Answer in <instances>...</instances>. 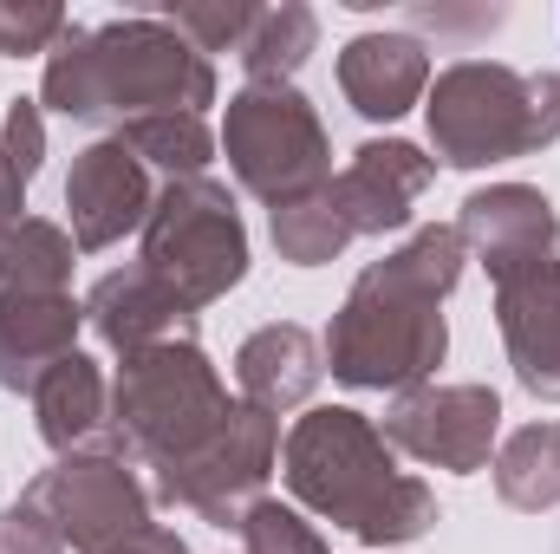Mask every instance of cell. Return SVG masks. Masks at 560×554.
Wrapping results in <instances>:
<instances>
[{"label": "cell", "instance_id": "1", "mask_svg": "<svg viewBox=\"0 0 560 554\" xmlns=\"http://www.w3.org/2000/svg\"><path fill=\"white\" fill-rule=\"evenodd\" d=\"M463 235L450 222L411 229L405 249L352 280L326 326V372L352 392H418L450 353L443 300L463 280Z\"/></svg>", "mask_w": 560, "mask_h": 554}, {"label": "cell", "instance_id": "2", "mask_svg": "<svg viewBox=\"0 0 560 554\" xmlns=\"http://www.w3.org/2000/svg\"><path fill=\"white\" fill-rule=\"evenodd\" d=\"M46 105L72 125H138L156 112H196L215 105V66L163 20H105V26H66L46 53Z\"/></svg>", "mask_w": 560, "mask_h": 554}, {"label": "cell", "instance_id": "3", "mask_svg": "<svg viewBox=\"0 0 560 554\" xmlns=\"http://www.w3.org/2000/svg\"><path fill=\"white\" fill-rule=\"evenodd\" d=\"M463 249L495 280V326L522 392L560 405V216L535 183H489L456 216Z\"/></svg>", "mask_w": 560, "mask_h": 554}, {"label": "cell", "instance_id": "4", "mask_svg": "<svg viewBox=\"0 0 560 554\" xmlns=\"http://www.w3.org/2000/svg\"><path fill=\"white\" fill-rule=\"evenodd\" d=\"M280 476H287L293 503H306L332 529L359 535L365 549L423 542L436 522V496L398 470L385 430L352 405H319L300 417L280 443Z\"/></svg>", "mask_w": 560, "mask_h": 554}, {"label": "cell", "instance_id": "5", "mask_svg": "<svg viewBox=\"0 0 560 554\" xmlns=\"http://www.w3.org/2000/svg\"><path fill=\"white\" fill-rule=\"evenodd\" d=\"M229 412H235V399L196 339H163V346L125 353V366L112 379V424H105L112 457H125L131 470L183 463L229 424Z\"/></svg>", "mask_w": 560, "mask_h": 554}, {"label": "cell", "instance_id": "6", "mask_svg": "<svg viewBox=\"0 0 560 554\" xmlns=\"http://www.w3.org/2000/svg\"><path fill=\"white\" fill-rule=\"evenodd\" d=\"M430 143L450 170L509 163L560 138V72H515L495 59H463L423 92Z\"/></svg>", "mask_w": 560, "mask_h": 554}, {"label": "cell", "instance_id": "7", "mask_svg": "<svg viewBox=\"0 0 560 554\" xmlns=\"http://www.w3.org/2000/svg\"><path fill=\"white\" fill-rule=\"evenodd\" d=\"M143 275H156L189 313L222 300L248 275V229L235 196L215 176H176L156 189V209L143 222Z\"/></svg>", "mask_w": 560, "mask_h": 554}, {"label": "cell", "instance_id": "8", "mask_svg": "<svg viewBox=\"0 0 560 554\" xmlns=\"http://www.w3.org/2000/svg\"><path fill=\"white\" fill-rule=\"evenodd\" d=\"M222 150H229L235 183L248 196H261L268 209L300 203V196L332 183L326 125H319V112L293 85H248V92H235L229 118H222Z\"/></svg>", "mask_w": 560, "mask_h": 554}, {"label": "cell", "instance_id": "9", "mask_svg": "<svg viewBox=\"0 0 560 554\" xmlns=\"http://www.w3.org/2000/svg\"><path fill=\"white\" fill-rule=\"evenodd\" d=\"M26 509H39L52 522V535L79 554H105L150 529V489L138 470L112 450H72L59 457L46 476H33V489L20 496Z\"/></svg>", "mask_w": 560, "mask_h": 554}, {"label": "cell", "instance_id": "10", "mask_svg": "<svg viewBox=\"0 0 560 554\" xmlns=\"http://www.w3.org/2000/svg\"><path fill=\"white\" fill-rule=\"evenodd\" d=\"M275 450H280V424L255 405H235L229 424L189 450L183 463H163L156 470V503L170 509H189L215 529H242V516L261 503V483L275 470Z\"/></svg>", "mask_w": 560, "mask_h": 554}, {"label": "cell", "instance_id": "11", "mask_svg": "<svg viewBox=\"0 0 560 554\" xmlns=\"http://www.w3.org/2000/svg\"><path fill=\"white\" fill-rule=\"evenodd\" d=\"M502 430V399L489 385H418L398 392L385 412V443L418 457L430 470H482Z\"/></svg>", "mask_w": 560, "mask_h": 554}, {"label": "cell", "instance_id": "12", "mask_svg": "<svg viewBox=\"0 0 560 554\" xmlns=\"http://www.w3.org/2000/svg\"><path fill=\"white\" fill-rule=\"evenodd\" d=\"M66 209H72V249L98 255V249L125 242L131 229L150 222L156 183H150V170L118 138L85 143L72 157V176H66Z\"/></svg>", "mask_w": 560, "mask_h": 554}, {"label": "cell", "instance_id": "13", "mask_svg": "<svg viewBox=\"0 0 560 554\" xmlns=\"http://www.w3.org/2000/svg\"><path fill=\"white\" fill-rule=\"evenodd\" d=\"M436 176V157H423L418 143L405 138H372L352 150V163L332 176V203L346 216L352 235H392L411 222L418 196Z\"/></svg>", "mask_w": 560, "mask_h": 554}, {"label": "cell", "instance_id": "14", "mask_svg": "<svg viewBox=\"0 0 560 554\" xmlns=\"http://www.w3.org/2000/svg\"><path fill=\"white\" fill-rule=\"evenodd\" d=\"M339 92L359 118L392 125L430 92V53L411 33H359L339 46Z\"/></svg>", "mask_w": 560, "mask_h": 554}, {"label": "cell", "instance_id": "15", "mask_svg": "<svg viewBox=\"0 0 560 554\" xmlns=\"http://www.w3.org/2000/svg\"><path fill=\"white\" fill-rule=\"evenodd\" d=\"M85 307L72 293H33V300H0V392L33 399L39 379L79 353Z\"/></svg>", "mask_w": 560, "mask_h": 554}, {"label": "cell", "instance_id": "16", "mask_svg": "<svg viewBox=\"0 0 560 554\" xmlns=\"http://www.w3.org/2000/svg\"><path fill=\"white\" fill-rule=\"evenodd\" d=\"M85 320L118 359L143 353V346H163V339H196V313L143 268H118V275L98 280L85 300Z\"/></svg>", "mask_w": 560, "mask_h": 554}, {"label": "cell", "instance_id": "17", "mask_svg": "<svg viewBox=\"0 0 560 554\" xmlns=\"http://www.w3.org/2000/svg\"><path fill=\"white\" fill-rule=\"evenodd\" d=\"M235 379H242V405H255V412H268V417L293 412L326 379V346L300 320H275V326H261V333L242 339Z\"/></svg>", "mask_w": 560, "mask_h": 554}, {"label": "cell", "instance_id": "18", "mask_svg": "<svg viewBox=\"0 0 560 554\" xmlns=\"http://www.w3.org/2000/svg\"><path fill=\"white\" fill-rule=\"evenodd\" d=\"M33 412H39V437H46L59 457L85 450V443H92V437L112 424V392H105V372H98L85 353L59 359V366L39 379V392H33Z\"/></svg>", "mask_w": 560, "mask_h": 554}, {"label": "cell", "instance_id": "19", "mask_svg": "<svg viewBox=\"0 0 560 554\" xmlns=\"http://www.w3.org/2000/svg\"><path fill=\"white\" fill-rule=\"evenodd\" d=\"M72 280V235L20 216L13 229H0V300H33V293H66Z\"/></svg>", "mask_w": 560, "mask_h": 554}, {"label": "cell", "instance_id": "20", "mask_svg": "<svg viewBox=\"0 0 560 554\" xmlns=\"http://www.w3.org/2000/svg\"><path fill=\"white\" fill-rule=\"evenodd\" d=\"M495 496L509 509H528V516L560 503V417L555 424H522L495 450Z\"/></svg>", "mask_w": 560, "mask_h": 554}, {"label": "cell", "instance_id": "21", "mask_svg": "<svg viewBox=\"0 0 560 554\" xmlns=\"http://www.w3.org/2000/svg\"><path fill=\"white\" fill-rule=\"evenodd\" d=\"M313 46H319V13L300 7V0H280V7H261L255 13V26H248V39H242L235 59H242V72L255 85H287L306 66Z\"/></svg>", "mask_w": 560, "mask_h": 554}, {"label": "cell", "instance_id": "22", "mask_svg": "<svg viewBox=\"0 0 560 554\" xmlns=\"http://www.w3.org/2000/svg\"><path fill=\"white\" fill-rule=\"evenodd\" d=\"M268 229H275L280 262H293V268H326V262H339L359 242L346 229L339 203H332V183L313 189V196H300V203H280L275 216H268Z\"/></svg>", "mask_w": 560, "mask_h": 554}, {"label": "cell", "instance_id": "23", "mask_svg": "<svg viewBox=\"0 0 560 554\" xmlns=\"http://www.w3.org/2000/svg\"><path fill=\"white\" fill-rule=\"evenodd\" d=\"M118 143L138 157L143 170H150V163L170 170V183H176V176H202L209 157H215V138H209V125H202L196 112H156V118H138V125L118 131Z\"/></svg>", "mask_w": 560, "mask_h": 554}, {"label": "cell", "instance_id": "24", "mask_svg": "<svg viewBox=\"0 0 560 554\" xmlns=\"http://www.w3.org/2000/svg\"><path fill=\"white\" fill-rule=\"evenodd\" d=\"M255 13L261 7H248V0H189V7H170L163 20L209 59V53H242V39H248V26H255Z\"/></svg>", "mask_w": 560, "mask_h": 554}, {"label": "cell", "instance_id": "25", "mask_svg": "<svg viewBox=\"0 0 560 554\" xmlns=\"http://www.w3.org/2000/svg\"><path fill=\"white\" fill-rule=\"evenodd\" d=\"M242 554H332L319 535H313V522H300L287 503H255L248 516H242Z\"/></svg>", "mask_w": 560, "mask_h": 554}, {"label": "cell", "instance_id": "26", "mask_svg": "<svg viewBox=\"0 0 560 554\" xmlns=\"http://www.w3.org/2000/svg\"><path fill=\"white\" fill-rule=\"evenodd\" d=\"M66 26H72L66 7H46V0H0V59L46 53V46H59Z\"/></svg>", "mask_w": 560, "mask_h": 554}, {"label": "cell", "instance_id": "27", "mask_svg": "<svg viewBox=\"0 0 560 554\" xmlns=\"http://www.w3.org/2000/svg\"><path fill=\"white\" fill-rule=\"evenodd\" d=\"M39 157H46V118H39L33 99H13L7 131H0V163H7V176L26 189V183L39 176Z\"/></svg>", "mask_w": 560, "mask_h": 554}, {"label": "cell", "instance_id": "28", "mask_svg": "<svg viewBox=\"0 0 560 554\" xmlns=\"http://www.w3.org/2000/svg\"><path fill=\"white\" fill-rule=\"evenodd\" d=\"M0 554H66V542L52 535V522L26 503L0 509Z\"/></svg>", "mask_w": 560, "mask_h": 554}, {"label": "cell", "instance_id": "29", "mask_svg": "<svg viewBox=\"0 0 560 554\" xmlns=\"http://www.w3.org/2000/svg\"><path fill=\"white\" fill-rule=\"evenodd\" d=\"M105 554H189V549H183L176 529H156V522H150L143 535H131V542H118V549H105Z\"/></svg>", "mask_w": 560, "mask_h": 554}, {"label": "cell", "instance_id": "30", "mask_svg": "<svg viewBox=\"0 0 560 554\" xmlns=\"http://www.w3.org/2000/svg\"><path fill=\"white\" fill-rule=\"evenodd\" d=\"M20 203H26V189L7 176V163H0V229H13L20 222Z\"/></svg>", "mask_w": 560, "mask_h": 554}]
</instances>
